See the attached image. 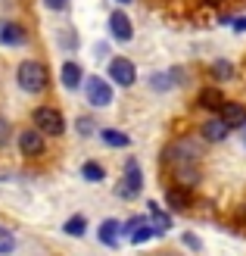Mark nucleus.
<instances>
[{
  "label": "nucleus",
  "mask_w": 246,
  "mask_h": 256,
  "mask_svg": "<svg viewBox=\"0 0 246 256\" xmlns=\"http://www.w3.org/2000/svg\"><path fill=\"white\" fill-rule=\"evenodd\" d=\"M203 160V144L193 138H178L165 147V162L172 169H181V166H200Z\"/></svg>",
  "instance_id": "nucleus-2"
},
{
  "label": "nucleus",
  "mask_w": 246,
  "mask_h": 256,
  "mask_svg": "<svg viewBox=\"0 0 246 256\" xmlns=\"http://www.w3.org/2000/svg\"><path fill=\"white\" fill-rule=\"evenodd\" d=\"M100 140L106 147H131V138H128L125 132H119V128H100Z\"/></svg>",
  "instance_id": "nucleus-18"
},
{
  "label": "nucleus",
  "mask_w": 246,
  "mask_h": 256,
  "mask_svg": "<svg viewBox=\"0 0 246 256\" xmlns=\"http://www.w3.org/2000/svg\"><path fill=\"white\" fill-rule=\"evenodd\" d=\"M165 206L172 210V212H187V206H190V190L178 188V184L165 188Z\"/></svg>",
  "instance_id": "nucleus-16"
},
{
  "label": "nucleus",
  "mask_w": 246,
  "mask_h": 256,
  "mask_svg": "<svg viewBox=\"0 0 246 256\" xmlns=\"http://www.w3.org/2000/svg\"><path fill=\"white\" fill-rule=\"evenodd\" d=\"M122 222L119 219H103L100 222V228H97V240L103 247H109V250H115L119 247V240H122Z\"/></svg>",
  "instance_id": "nucleus-14"
},
{
  "label": "nucleus",
  "mask_w": 246,
  "mask_h": 256,
  "mask_svg": "<svg viewBox=\"0 0 246 256\" xmlns=\"http://www.w3.org/2000/svg\"><path fill=\"white\" fill-rule=\"evenodd\" d=\"M75 128H78V134L81 138H90V134H100V125L94 116H81L78 122H75Z\"/></svg>",
  "instance_id": "nucleus-23"
},
{
  "label": "nucleus",
  "mask_w": 246,
  "mask_h": 256,
  "mask_svg": "<svg viewBox=\"0 0 246 256\" xmlns=\"http://www.w3.org/2000/svg\"><path fill=\"white\" fill-rule=\"evenodd\" d=\"M115 4H119V6H128V4H131V0H115Z\"/></svg>",
  "instance_id": "nucleus-31"
},
{
  "label": "nucleus",
  "mask_w": 246,
  "mask_h": 256,
  "mask_svg": "<svg viewBox=\"0 0 246 256\" xmlns=\"http://www.w3.org/2000/svg\"><path fill=\"white\" fill-rule=\"evenodd\" d=\"M218 119H222L231 132H234V128H243L246 125V106L243 104H234V100H228V104L218 110Z\"/></svg>",
  "instance_id": "nucleus-15"
},
{
  "label": "nucleus",
  "mask_w": 246,
  "mask_h": 256,
  "mask_svg": "<svg viewBox=\"0 0 246 256\" xmlns=\"http://www.w3.org/2000/svg\"><path fill=\"white\" fill-rule=\"evenodd\" d=\"M12 250H16V234L9 228H0V256H9Z\"/></svg>",
  "instance_id": "nucleus-24"
},
{
  "label": "nucleus",
  "mask_w": 246,
  "mask_h": 256,
  "mask_svg": "<svg viewBox=\"0 0 246 256\" xmlns=\"http://www.w3.org/2000/svg\"><path fill=\"white\" fill-rule=\"evenodd\" d=\"M106 25H109L112 41H119V44H131L134 41V25H131V19H128L125 10H112Z\"/></svg>",
  "instance_id": "nucleus-8"
},
{
  "label": "nucleus",
  "mask_w": 246,
  "mask_h": 256,
  "mask_svg": "<svg viewBox=\"0 0 246 256\" xmlns=\"http://www.w3.org/2000/svg\"><path fill=\"white\" fill-rule=\"evenodd\" d=\"M181 82H184V69H165V72H153L150 75V88L156 94L172 91V88H178Z\"/></svg>",
  "instance_id": "nucleus-12"
},
{
  "label": "nucleus",
  "mask_w": 246,
  "mask_h": 256,
  "mask_svg": "<svg viewBox=\"0 0 246 256\" xmlns=\"http://www.w3.org/2000/svg\"><path fill=\"white\" fill-rule=\"evenodd\" d=\"M84 97H87V104L94 110H106V106H112V100H115V88H112L109 78L90 75V78H84Z\"/></svg>",
  "instance_id": "nucleus-5"
},
{
  "label": "nucleus",
  "mask_w": 246,
  "mask_h": 256,
  "mask_svg": "<svg viewBox=\"0 0 246 256\" xmlns=\"http://www.w3.org/2000/svg\"><path fill=\"white\" fill-rule=\"evenodd\" d=\"M147 210H150V219H153V228H156V234L162 238L168 228H172V212L162 210L156 200H150V203H147Z\"/></svg>",
  "instance_id": "nucleus-17"
},
{
  "label": "nucleus",
  "mask_w": 246,
  "mask_h": 256,
  "mask_svg": "<svg viewBox=\"0 0 246 256\" xmlns=\"http://www.w3.org/2000/svg\"><path fill=\"white\" fill-rule=\"evenodd\" d=\"M140 225H147V219H144V216H134V219H128V222H122V232H125L128 238H131V234L137 232Z\"/></svg>",
  "instance_id": "nucleus-25"
},
{
  "label": "nucleus",
  "mask_w": 246,
  "mask_h": 256,
  "mask_svg": "<svg viewBox=\"0 0 246 256\" xmlns=\"http://www.w3.org/2000/svg\"><path fill=\"white\" fill-rule=\"evenodd\" d=\"M200 138H203V144H225V140L231 138V128L218 116H209L200 125Z\"/></svg>",
  "instance_id": "nucleus-11"
},
{
  "label": "nucleus",
  "mask_w": 246,
  "mask_h": 256,
  "mask_svg": "<svg viewBox=\"0 0 246 256\" xmlns=\"http://www.w3.org/2000/svg\"><path fill=\"white\" fill-rule=\"evenodd\" d=\"M203 4L209 6V10H218V6H225V0H203Z\"/></svg>",
  "instance_id": "nucleus-30"
},
{
  "label": "nucleus",
  "mask_w": 246,
  "mask_h": 256,
  "mask_svg": "<svg viewBox=\"0 0 246 256\" xmlns=\"http://www.w3.org/2000/svg\"><path fill=\"white\" fill-rule=\"evenodd\" d=\"M62 232H66L69 238H84L87 234V219L84 216H72V219L62 225Z\"/></svg>",
  "instance_id": "nucleus-21"
},
{
  "label": "nucleus",
  "mask_w": 246,
  "mask_h": 256,
  "mask_svg": "<svg viewBox=\"0 0 246 256\" xmlns=\"http://www.w3.org/2000/svg\"><path fill=\"white\" fill-rule=\"evenodd\" d=\"M115 194L122 200H137L144 194V169H140L137 160H125V169H122V182L115 188Z\"/></svg>",
  "instance_id": "nucleus-4"
},
{
  "label": "nucleus",
  "mask_w": 246,
  "mask_h": 256,
  "mask_svg": "<svg viewBox=\"0 0 246 256\" xmlns=\"http://www.w3.org/2000/svg\"><path fill=\"white\" fill-rule=\"evenodd\" d=\"M9 140H12V125H9L3 116H0V147H6Z\"/></svg>",
  "instance_id": "nucleus-26"
},
{
  "label": "nucleus",
  "mask_w": 246,
  "mask_h": 256,
  "mask_svg": "<svg viewBox=\"0 0 246 256\" xmlns=\"http://www.w3.org/2000/svg\"><path fill=\"white\" fill-rule=\"evenodd\" d=\"M153 238H159V234H156V228H153V222H147V225H140L128 240H131L134 247H140V244H147V240H153Z\"/></svg>",
  "instance_id": "nucleus-22"
},
{
  "label": "nucleus",
  "mask_w": 246,
  "mask_h": 256,
  "mask_svg": "<svg viewBox=\"0 0 246 256\" xmlns=\"http://www.w3.org/2000/svg\"><path fill=\"white\" fill-rule=\"evenodd\" d=\"M209 75L218 82V84H225V82H231L234 78V66H231L228 60H215L212 66H209Z\"/></svg>",
  "instance_id": "nucleus-20"
},
{
  "label": "nucleus",
  "mask_w": 246,
  "mask_h": 256,
  "mask_svg": "<svg viewBox=\"0 0 246 256\" xmlns=\"http://www.w3.org/2000/svg\"><path fill=\"white\" fill-rule=\"evenodd\" d=\"M228 104L225 100V94H222V88L218 84H206V88H200V94H197V106L203 110V112H209V116H218V110H222Z\"/></svg>",
  "instance_id": "nucleus-10"
},
{
  "label": "nucleus",
  "mask_w": 246,
  "mask_h": 256,
  "mask_svg": "<svg viewBox=\"0 0 246 256\" xmlns=\"http://www.w3.org/2000/svg\"><path fill=\"white\" fill-rule=\"evenodd\" d=\"M181 240H184V247H190V250H203V244H200V238H197V234H190V232H187L184 238H181Z\"/></svg>",
  "instance_id": "nucleus-28"
},
{
  "label": "nucleus",
  "mask_w": 246,
  "mask_h": 256,
  "mask_svg": "<svg viewBox=\"0 0 246 256\" xmlns=\"http://www.w3.org/2000/svg\"><path fill=\"white\" fill-rule=\"evenodd\" d=\"M59 82H62V88H66V91H78V88H84V69H81V62H75V60H66V62H62Z\"/></svg>",
  "instance_id": "nucleus-13"
},
{
  "label": "nucleus",
  "mask_w": 246,
  "mask_h": 256,
  "mask_svg": "<svg viewBox=\"0 0 246 256\" xmlns=\"http://www.w3.org/2000/svg\"><path fill=\"white\" fill-rule=\"evenodd\" d=\"M0 44L3 47H25L28 44V28L12 19H0Z\"/></svg>",
  "instance_id": "nucleus-9"
},
{
  "label": "nucleus",
  "mask_w": 246,
  "mask_h": 256,
  "mask_svg": "<svg viewBox=\"0 0 246 256\" xmlns=\"http://www.w3.org/2000/svg\"><path fill=\"white\" fill-rule=\"evenodd\" d=\"M19 153L25 160H37L47 153V138L37 132V128H25V132H19Z\"/></svg>",
  "instance_id": "nucleus-7"
},
{
  "label": "nucleus",
  "mask_w": 246,
  "mask_h": 256,
  "mask_svg": "<svg viewBox=\"0 0 246 256\" xmlns=\"http://www.w3.org/2000/svg\"><path fill=\"white\" fill-rule=\"evenodd\" d=\"M81 178H84V182H90V184H100V182H106V169H103L97 160H87L81 166Z\"/></svg>",
  "instance_id": "nucleus-19"
},
{
  "label": "nucleus",
  "mask_w": 246,
  "mask_h": 256,
  "mask_svg": "<svg viewBox=\"0 0 246 256\" xmlns=\"http://www.w3.org/2000/svg\"><path fill=\"white\" fill-rule=\"evenodd\" d=\"M16 82L25 94H44L50 84V72L41 60H22L16 69Z\"/></svg>",
  "instance_id": "nucleus-1"
},
{
  "label": "nucleus",
  "mask_w": 246,
  "mask_h": 256,
  "mask_svg": "<svg viewBox=\"0 0 246 256\" xmlns=\"http://www.w3.org/2000/svg\"><path fill=\"white\" fill-rule=\"evenodd\" d=\"M31 125L44 138H62L66 134V119H62V112L56 106H37L31 112Z\"/></svg>",
  "instance_id": "nucleus-3"
},
{
  "label": "nucleus",
  "mask_w": 246,
  "mask_h": 256,
  "mask_svg": "<svg viewBox=\"0 0 246 256\" xmlns=\"http://www.w3.org/2000/svg\"><path fill=\"white\" fill-rule=\"evenodd\" d=\"M231 28H234L237 34H243V32H246V16H237L234 22H231Z\"/></svg>",
  "instance_id": "nucleus-29"
},
{
  "label": "nucleus",
  "mask_w": 246,
  "mask_h": 256,
  "mask_svg": "<svg viewBox=\"0 0 246 256\" xmlns=\"http://www.w3.org/2000/svg\"><path fill=\"white\" fill-rule=\"evenodd\" d=\"M41 4H44V6H47L50 12H66L72 0H41Z\"/></svg>",
  "instance_id": "nucleus-27"
},
{
  "label": "nucleus",
  "mask_w": 246,
  "mask_h": 256,
  "mask_svg": "<svg viewBox=\"0 0 246 256\" xmlns=\"http://www.w3.org/2000/svg\"><path fill=\"white\" fill-rule=\"evenodd\" d=\"M106 78L112 82V88L119 84V88H134L137 84V66L128 56H112L109 60V66H106Z\"/></svg>",
  "instance_id": "nucleus-6"
},
{
  "label": "nucleus",
  "mask_w": 246,
  "mask_h": 256,
  "mask_svg": "<svg viewBox=\"0 0 246 256\" xmlns=\"http://www.w3.org/2000/svg\"><path fill=\"white\" fill-rule=\"evenodd\" d=\"M243 140H246V125H243Z\"/></svg>",
  "instance_id": "nucleus-32"
}]
</instances>
